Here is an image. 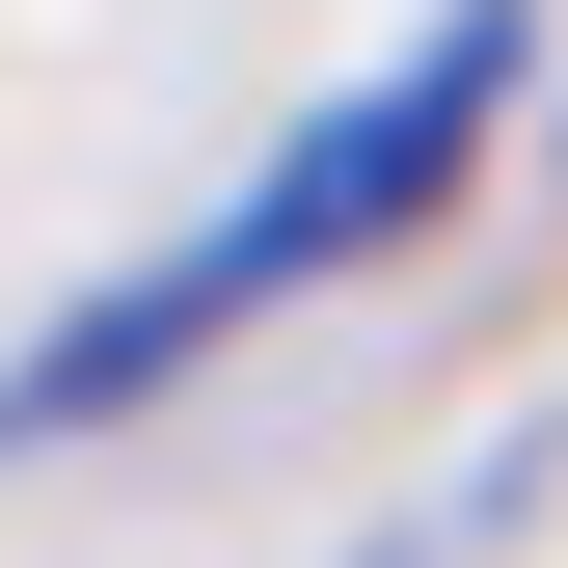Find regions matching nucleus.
Masks as SVG:
<instances>
[{"label": "nucleus", "mask_w": 568, "mask_h": 568, "mask_svg": "<svg viewBox=\"0 0 568 568\" xmlns=\"http://www.w3.org/2000/svg\"><path fill=\"white\" fill-rule=\"evenodd\" d=\"M487 109H515V0H434V28L379 54V82H352L298 163H244L217 217H190L163 271H135L109 325H54L28 379H0V434H82V406H135V379H190V352L217 325H271V298H325V271H379L406 217H434V190L487 163Z\"/></svg>", "instance_id": "nucleus-1"}]
</instances>
